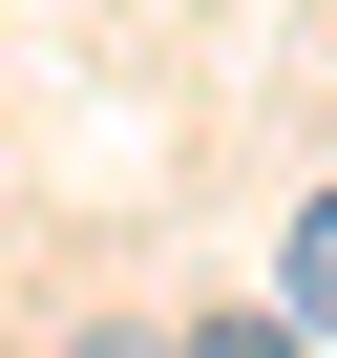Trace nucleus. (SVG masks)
<instances>
[{
    "mask_svg": "<svg viewBox=\"0 0 337 358\" xmlns=\"http://www.w3.org/2000/svg\"><path fill=\"white\" fill-rule=\"evenodd\" d=\"M274 316H295V337H337V190L295 211V253H274Z\"/></svg>",
    "mask_w": 337,
    "mask_h": 358,
    "instance_id": "1",
    "label": "nucleus"
},
{
    "mask_svg": "<svg viewBox=\"0 0 337 358\" xmlns=\"http://www.w3.org/2000/svg\"><path fill=\"white\" fill-rule=\"evenodd\" d=\"M168 358H316L295 316H211V337H168Z\"/></svg>",
    "mask_w": 337,
    "mask_h": 358,
    "instance_id": "2",
    "label": "nucleus"
},
{
    "mask_svg": "<svg viewBox=\"0 0 337 358\" xmlns=\"http://www.w3.org/2000/svg\"><path fill=\"white\" fill-rule=\"evenodd\" d=\"M85 358H168V337H85Z\"/></svg>",
    "mask_w": 337,
    "mask_h": 358,
    "instance_id": "3",
    "label": "nucleus"
}]
</instances>
